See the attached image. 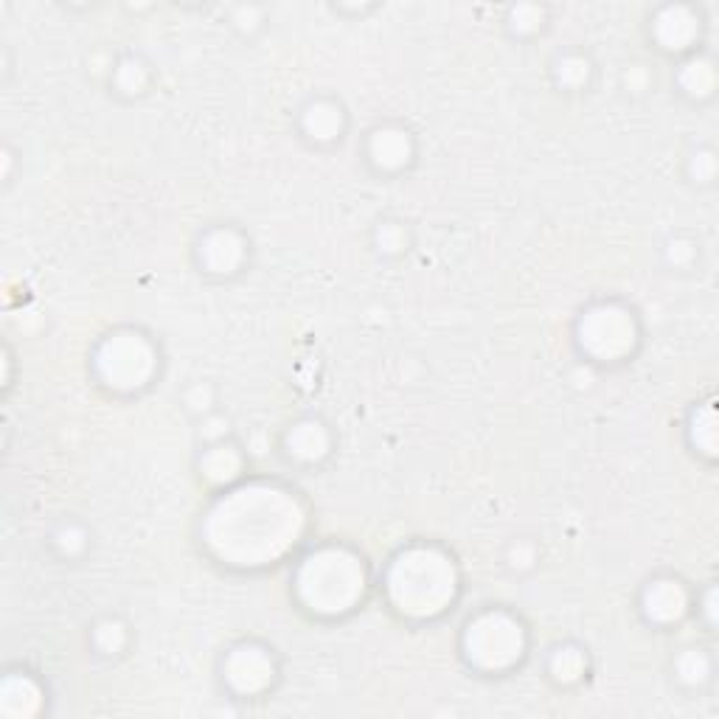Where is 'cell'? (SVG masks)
<instances>
[{
    "mask_svg": "<svg viewBox=\"0 0 719 719\" xmlns=\"http://www.w3.org/2000/svg\"><path fill=\"white\" fill-rule=\"evenodd\" d=\"M301 523L304 517L290 492L250 486L231 492L208 514V545L234 565H265L295 543Z\"/></svg>",
    "mask_w": 719,
    "mask_h": 719,
    "instance_id": "6da1fadb",
    "label": "cell"
},
{
    "mask_svg": "<svg viewBox=\"0 0 719 719\" xmlns=\"http://www.w3.org/2000/svg\"><path fill=\"white\" fill-rule=\"evenodd\" d=\"M458 590L453 559L436 548H408L388 571V596L402 616L433 618L453 604Z\"/></svg>",
    "mask_w": 719,
    "mask_h": 719,
    "instance_id": "7a4b0ae2",
    "label": "cell"
},
{
    "mask_svg": "<svg viewBox=\"0 0 719 719\" xmlns=\"http://www.w3.org/2000/svg\"><path fill=\"white\" fill-rule=\"evenodd\" d=\"M295 587L301 602L312 613L338 616L352 610L363 599L366 590V568L363 559L354 557L346 548H321L304 559L298 568Z\"/></svg>",
    "mask_w": 719,
    "mask_h": 719,
    "instance_id": "3957f363",
    "label": "cell"
},
{
    "mask_svg": "<svg viewBox=\"0 0 719 719\" xmlns=\"http://www.w3.org/2000/svg\"><path fill=\"white\" fill-rule=\"evenodd\" d=\"M464 652L472 666L486 672H500L517 663L526 652L523 624L503 610H486L467 624Z\"/></svg>",
    "mask_w": 719,
    "mask_h": 719,
    "instance_id": "277c9868",
    "label": "cell"
},
{
    "mask_svg": "<svg viewBox=\"0 0 719 719\" xmlns=\"http://www.w3.org/2000/svg\"><path fill=\"white\" fill-rule=\"evenodd\" d=\"M96 371L107 388L135 391L155 371V349L138 332H116L104 340L96 352Z\"/></svg>",
    "mask_w": 719,
    "mask_h": 719,
    "instance_id": "5b68a950",
    "label": "cell"
},
{
    "mask_svg": "<svg viewBox=\"0 0 719 719\" xmlns=\"http://www.w3.org/2000/svg\"><path fill=\"white\" fill-rule=\"evenodd\" d=\"M635 343H638V323L632 318L630 309L618 307V304L587 309L579 321V346L593 360L616 363L621 357L632 354Z\"/></svg>",
    "mask_w": 719,
    "mask_h": 719,
    "instance_id": "8992f818",
    "label": "cell"
},
{
    "mask_svg": "<svg viewBox=\"0 0 719 719\" xmlns=\"http://www.w3.org/2000/svg\"><path fill=\"white\" fill-rule=\"evenodd\" d=\"M225 680L236 694H259L276 680V661L265 646L242 644L225 658Z\"/></svg>",
    "mask_w": 719,
    "mask_h": 719,
    "instance_id": "52a82bcc",
    "label": "cell"
},
{
    "mask_svg": "<svg viewBox=\"0 0 719 719\" xmlns=\"http://www.w3.org/2000/svg\"><path fill=\"white\" fill-rule=\"evenodd\" d=\"M652 37L663 51H686L700 37V15L691 6H663L652 23Z\"/></svg>",
    "mask_w": 719,
    "mask_h": 719,
    "instance_id": "ba28073f",
    "label": "cell"
},
{
    "mask_svg": "<svg viewBox=\"0 0 719 719\" xmlns=\"http://www.w3.org/2000/svg\"><path fill=\"white\" fill-rule=\"evenodd\" d=\"M641 607L652 624H675L689 613V590L677 579H655L646 585Z\"/></svg>",
    "mask_w": 719,
    "mask_h": 719,
    "instance_id": "9c48e42d",
    "label": "cell"
},
{
    "mask_svg": "<svg viewBox=\"0 0 719 719\" xmlns=\"http://www.w3.org/2000/svg\"><path fill=\"white\" fill-rule=\"evenodd\" d=\"M245 262V239L231 228H214L200 242V265L214 276H231Z\"/></svg>",
    "mask_w": 719,
    "mask_h": 719,
    "instance_id": "30bf717a",
    "label": "cell"
},
{
    "mask_svg": "<svg viewBox=\"0 0 719 719\" xmlns=\"http://www.w3.org/2000/svg\"><path fill=\"white\" fill-rule=\"evenodd\" d=\"M368 158L380 172H397L413 158L411 135L399 127H380L368 138Z\"/></svg>",
    "mask_w": 719,
    "mask_h": 719,
    "instance_id": "8fae6325",
    "label": "cell"
},
{
    "mask_svg": "<svg viewBox=\"0 0 719 719\" xmlns=\"http://www.w3.org/2000/svg\"><path fill=\"white\" fill-rule=\"evenodd\" d=\"M43 705V691L29 675H9L0 686V711L6 717H31Z\"/></svg>",
    "mask_w": 719,
    "mask_h": 719,
    "instance_id": "7c38bea8",
    "label": "cell"
},
{
    "mask_svg": "<svg viewBox=\"0 0 719 719\" xmlns=\"http://www.w3.org/2000/svg\"><path fill=\"white\" fill-rule=\"evenodd\" d=\"M343 124H346V116L340 110V104L329 102V99H318L304 107V116H301V127L304 133L318 141V144H329L335 141L343 133Z\"/></svg>",
    "mask_w": 719,
    "mask_h": 719,
    "instance_id": "4fadbf2b",
    "label": "cell"
},
{
    "mask_svg": "<svg viewBox=\"0 0 719 719\" xmlns=\"http://www.w3.org/2000/svg\"><path fill=\"white\" fill-rule=\"evenodd\" d=\"M329 430L315 422V419H304L287 433V453L304 461V464H312V461H321L323 455L329 453Z\"/></svg>",
    "mask_w": 719,
    "mask_h": 719,
    "instance_id": "5bb4252c",
    "label": "cell"
},
{
    "mask_svg": "<svg viewBox=\"0 0 719 719\" xmlns=\"http://www.w3.org/2000/svg\"><path fill=\"white\" fill-rule=\"evenodd\" d=\"M200 472H203L208 484H231L242 472V453L236 450L234 444H225V441L208 444L206 453L200 458Z\"/></svg>",
    "mask_w": 719,
    "mask_h": 719,
    "instance_id": "9a60e30c",
    "label": "cell"
},
{
    "mask_svg": "<svg viewBox=\"0 0 719 719\" xmlns=\"http://www.w3.org/2000/svg\"><path fill=\"white\" fill-rule=\"evenodd\" d=\"M680 88L683 93H689L691 99H705L714 93V85H717V68L714 62L705 57H691L683 68H680V76H677Z\"/></svg>",
    "mask_w": 719,
    "mask_h": 719,
    "instance_id": "2e32d148",
    "label": "cell"
},
{
    "mask_svg": "<svg viewBox=\"0 0 719 719\" xmlns=\"http://www.w3.org/2000/svg\"><path fill=\"white\" fill-rule=\"evenodd\" d=\"M548 672L551 677L562 683V686H573V683H579L587 672V658L585 652L579 649V646H557L554 652H551V661H548Z\"/></svg>",
    "mask_w": 719,
    "mask_h": 719,
    "instance_id": "e0dca14e",
    "label": "cell"
},
{
    "mask_svg": "<svg viewBox=\"0 0 719 719\" xmlns=\"http://www.w3.org/2000/svg\"><path fill=\"white\" fill-rule=\"evenodd\" d=\"M113 85L124 96H141L149 88V68L138 57L118 59L113 68Z\"/></svg>",
    "mask_w": 719,
    "mask_h": 719,
    "instance_id": "ac0fdd59",
    "label": "cell"
},
{
    "mask_svg": "<svg viewBox=\"0 0 719 719\" xmlns=\"http://www.w3.org/2000/svg\"><path fill=\"white\" fill-rule=\"evenodd\" d=\"M554 76H557V82L562 88L568 90L585 88L587 79H590V59L582 57V54H565V57L557 59Z\"/></svg>",
    "mask_w": 719,
    "mask_h": 719,
    "instance_id": "d6986e66",
    "label": "cell"
},
{
    "mask_svg": "<svg viewBox=\"0 0 719 719\" xmlns=\"http://www.w3.org/2000/svg\"><path fill=\"white\" fill-rule=\"evenodd\" d=\"M677 680H683L686 686H703L711 675V661L700 649H686L675 661Z\"/></svg>",
    "mask_w": 719,
    "mask_h": 719,
    "instance_id": "ffe728a7",
    "label": "cell"
},
{
    "mask_svg": "<svg viewBox=\"0 0 719 719\" xmlns=\"http://www.w3.org/2000/svg\"><path fill=\"white\" fill-rule=\"evenodd\" d=\"M93 646L102 655H118L127 646V627L118 618H102L93 627Z\"/></svg>",
    "mask_w": 719,
    "mask_h": 719,
    "instance_id": "44dd1931",
    "label": "cell"
},
{
    "mask_svg": "<svg viewBox=\"0 0 719 719\" xmlns=\"http://www.w3.org/2000/svg\"><path fill=\"white\" fill-rule=\"evenodd\" d=\"M691 425H700V433H694V444L708 455L717 453V430H714L717 419H714V402H705L703 408H697Z\"/></svg>",
    "mask_w": 719,
    "mask_h": 719,
    "instance_id": "7402d4cb",
    "label": "cell"
},
{
    "mask_svg": "<svg viewBox=\"0 0 719 719\" xmlns=\"http://www.w3.org/2000/svg\"><path fill=\"white\" fill-rule=\"evenodd\" d=\"M374 239H377L380 253H385V256H397L402 250H408V231H405L402 222H394V220L380 222V228H377Z\"/></svg>",
    "mask_w": 719,
    "mask_h": 719,
    "instance_id": "603a6c76",
    "label": "cell"
},
{
    "mask_svg": "<svg viewBox=\"0 0 719 719\" xmlns=\"http://www.w3.org/2000/svg\"><path fill=\"white\" fill-rule=\"evenodd\" d=\"M54 545L62 557H79L88 545V534L79 523H62L57 531H54Z\"/></svg>",
    "mask_w": 719,
    "mask_h": 719,
    "instance_id": "cb8c5ba5",
    "label": "cell"
},
{
    "mask_svg": "<svg viewBox=\"0 0 719 719\" xmlns=\"http://www.w3.org/2000/svg\"><path fill=\"white\" fill-rule=\"evenodd\" d=\"M543 20L545 12L540 6L523 3V6H514L512 12H509V29H512L514 34H520V37H526V34H534V31L543 29Z\"/></svg>",
    "mask_w": 719,
    "mask_h": 719,
    "instance_id": "d4e9b609",
    "label": "cell"
},
{
    "mask_svg": "<svg viewBox=\"0 0 719 719\" xmlns=\"http://www.w3.org/2000/svg\"><path fill=\"white\" fill-rule=\"evenodd\" d=\"M694 259H697V245H694L691 239H683V236L669 239V245H666V262H669V265L689 267Z\"/></svg>",
    "mask_w": 719,
    "mask_h": 719,
    "instance_id": "484cf974",
    "label": "cell"
},
{
    "mask_svg": "<svg viewBox=\"0 0 719 719\" xmlns=\"http://www.w3.org/2000/svg\"><path fill=\"white\" fill-rule=\"evenodd\" d=\"M228 430H231L228 416H222V413H206L203 422H200V439L206 441V444H217V441H225Z\"/></svg>",
    "mask_w": 719,
    "mask_h": 719,
    "instance_id": "4316f807",
    "label": "cell"
},
{
    "mask_svg": "<svg viewBox=\"0 0 719 719\" xmlns=\"http://www.w3.org/2000/svg\"><path fill=\"white\" fill-rule=\"evenodd\" d=\"M717 175V158L711 149H703V152H694L691 155V177L697 183H711Z\"/></svg>",
    "mask_w": 719,
    "mask_h": 719,
    "instance_id": "83f0119b",
    "label": "cell"
},
{
    "mask_svg": "<svg viewBox=\"0 0 719 719\" xmlns=\"http://www.w3.org/2000/svg\"><path fill=\"white\" fill-rule=\"evenodd\" d=\"M186 408L194 413H211V405H214V391H211V385L206 382H197V385H191L189 391H186Z\"/></svg>",
    "mask_w": 719,
    "mask_h": 719,
    "instance_id": "f1b7e54d",
    "label": "cell"
},
{
    "mask_svg": "<svg viewBox=\"0 0 719 719\" xmlns=\"http://www.w3.org/2000/svg\"><path fill=\"white\" fill-rule=\"evenodd\" d=\"M509 562H512V568H517V571L531 568V565L537 562V548H534V543H526V540L514 543L512 551H509Z\"/></svg>",
    "mask_w": 719,
    "mask_h": 719,
    "instance_id": "f546056e",
    "label": "cell"
},
{
    "mask_svg": "<svg viewBox=\"0 0 719 719\" xmlns=\"http://www.w3.org/2000/svg\"><path fill=\"white\" fill-rule=\"evenodd\" d=\"M231 23L239 26V29L253 31L265 23V17H262V9H256V6H239V9H234V15H231Z\"/></svg>",
    "mask_w": 719,
    "mask_h": 719,
    "instance_id": "4dcf8cb0",
    "label": "cell"
},
{
    "mask_svg": "<svg viewBox=\"0 0 719 719\" xmlns=\"http://www.w3.org/2000/svg\"><path fill=\"white\" fill-rule=\"evenodd\" d=\"M705 613H708V624H714V590L705 593Z\"/></svg>",
    "mask_w": 719,
    "mask_h": 719,
    "instance_id": "1f68e13d",
    "label": "cell"
}]
</instances>
